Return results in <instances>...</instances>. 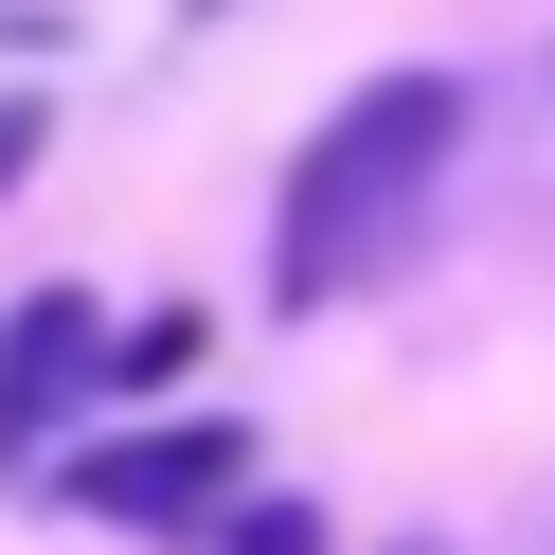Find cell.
I'll list each match as a JSON object with an SVG mask.
<instances>
[{
    "label": "cell",
    "instance_id": "obj_1",
    "mask_svg": "<svg viewBox=\"0 0 555 555\" xmlns=\"http://www.w3.org/2000/svg\"><path fill=\"white\" fill-rule=\"evenodd\" d=\"M448 144H466V90H448V73H376L359 108L305 144V180H287V233H269L287 305H340V287H359V269L412 233V197L448 180Z\"/></svg>",
    "mask_w": 555,
    "mask_h": 555
},
{
    "label": "cell",
    "instance_id": "obj_2",
    "mask_svg": "<svg viewBox=\"0 0 555 555\" xmlns=\"http://www.w3.org/2000/svg\"><path fill=\"white\" fill-rule=\"evenodd\" d=\"M108 376V305H73V287H37V305H0V483L54 448V412Z\"/></svg>",
    "mask_w": 555,
    "mask_h": 555
},
{
    "label": "cell",
    "instance_id": "obj_3",
    "mask_svg": "<svg viewBox=\"0 0 555 555\" xmlns=\"http://www.w3.org/2000/svg\"><path fill=\"white\" fill-rule=\"evenodd\" d=\"M233 466H251L233 430H126V448H90V466H73V502H90V519H162V538H180V519L233 502Z\"/></svg>",
    "mask_w": 555,
    "mask_h": 555
},
{
    "label": "cell",
    "instance_id": "obj_4",
    "mask_svg": "<svg viewBox=\"0 0 555 555\" xmlns=\"http://www.w3.org/2000/svg\"><path fill=\"white\" fill-rule=\"evenodd\" d=\"M180 359H197V305H144V323H108V376H144V395H162Z\"/></svg>",
    "mask_w": 555,
    "mask_h": 555
},
{
    "label": "cell",
    "instance_id": "obj_5",
    "mask_svg": "<svg viewBox=\"0 0 555 555\" xmlns=\"http://www.w3.org/2000/svg\"><path fill=\"white\" fill-rule=\"evenodd\" d=\"M233 555H323V519L305 502H233Z\"/></svg>",
    "mask_w": 555,
    "mask_h": 555
},
{
    "label": "cell",
    "instance_id": "obj_6",
    "mask_svg": "<svg viewBox=\"0 0 555 555\" xmlns=\"http://www.w3.org/2000/svg\"><path fill=\"white\" fill-rule=\"evenodd\" d=\"M37 144H54V126H37V108H18V90H0V197L37 180Z\"/></svg>",
    "mask_w": 555,
    "mask_h": 555
}]
</instances>
